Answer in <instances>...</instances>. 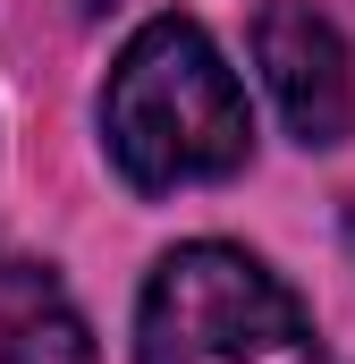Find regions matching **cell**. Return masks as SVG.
<instances>
[{
    "mask_svg": "<svg viewBox=\"0 0 355 364\" xmlns=\"http://www.w3.org/2000/svg\"><path fill=\"white\" fill-rule=\"evenodd\" d=\"M254 68L296 144H347L355 136V60L347 34L313 0H263L254 17Z\"/></svg>",
    "mask_w": 355,
    "mask_h": 364,
    "instance_id": "3",
    "label": "cell"
},
{
    "mask_svg": "<svg viewBox=\"0 0 355 364\" xmlns=\"http://www.w3.org/2000/svg\"><path fill=\"white\" fill-rule=\"evenodd\" d=\"M136 364H322L305 305L237 246H178L144 279Z\"/></svg>",
    "mask_w": 355,
    "mask_h": 364,
    "instance_id": "2",
    "label": "cell"
},
{
    "mask_svg": "<svg viewBox=\"0 0 355 364\" xmlns=\"http://www.w3.org/2000/svg\"><path fill=\"white\" fill-rule=\"evenodd\" d=\"M0 364H93V331L51 263L0 246Z\"/></svg>",
    "mask_w": 355,
    "mask_h": 364,
    "instance_id": "4",
    "label": "cell"
},
{
    "mask_svg": "<svg viewBox=\"0 0 355 364\" xmlns=\"http://www.w3.org/2000/svg\"><path fill=\"white\" fill-rule=\"evenodd\" d=\"M102 144L136 195H170V186L246 170L254 110L195 17H153L119 51V68L102 85Z\"/></svg>",
    "mask_w": 355,
    "mask_h": 364,
    "instance_id": "1",
    "label": "cell"
}]
</instances>
